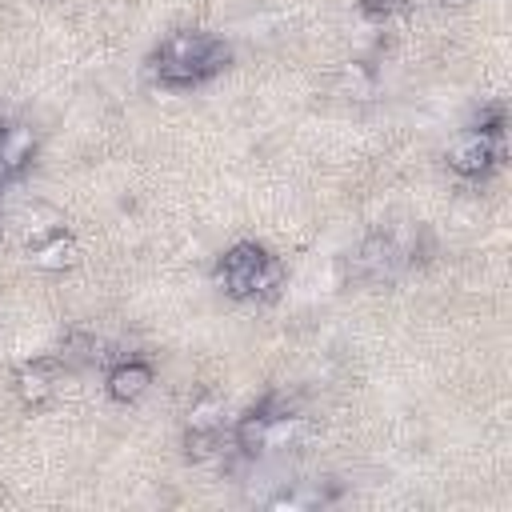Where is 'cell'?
<instances>
[{"mask_svg": "<svg viewBox=\"0 0 512 512\" xmlns=\"http://www.w3.org/2000/svg\"><path fill=\"white\" fill-rule=\"evenodd\" d=\"M232 60V48L208 32H172L156 56H152V72L164 88H196L204 80H212L216 72H224Z\"/></svg>", "mask_w": 512, "mask_h": 512, "instance_id": "obj_1", "label": "cell"}, {"mask_svg": "<svg viewBox=\"0 0 512 512\" xmlns=\"http://www.w3.org/2000/svg\"><path fill=\"white\" fill-rule=\"evenodd\" d=\"M228 296H272L280 288V264L260 244H232L216 264Z\"/></svg>", "mask_w": 512, "mask_h": 512, "instance_id": "obj_2", "label": "cell"}, {"mask_svg": "<svg viewBox=\"0 0 512 512\" xmlns=\"http://www.w3.org/2000/svg\"><path fill=\"white\" fill-rule=\"evenodd\" d=\"M412 260H416V244H408L404 232H376L356 252V276L360 280H372V284H388Z\"/></svg>", "mask_w": 512, "mask_h": 512, "instance_id": "obj_3", "label": "cell"}, {"mask_svg": "<svg viewBox=\"0 0 512 512\" xmlns=\"http://www.w3.org/2000/svg\"><path fill=\"white\" fill-rule=\"evenodd\" d=\"M500 160H504V136H492V132H480V128H468L448 148V168L460 172V176H484Z\"/></svg>", "mask_w": 512, "mask_h": 512, "instance_id": "obj_4", "label": "cell"}, {"mask_svg": "<svg viewBox=\"0 0 512 512\" xmlns=\"http://www.w3.org/2000/svg\"><path fill=\"white\" fill-rule=\"evenodd\" d=\"M284 420V412H280V404H276V396H268V400H260L256 408H248L244 416H240V424H236V448L240 452H260L264 444H268V436H272V428Z\"/></svg>", "mask_w": 512, "mask_h": 512, "instance_id": "obj_5", "label": "cell"}, {"mask_svg": "<svg viewBox=\"0 0 512 512\" xmlns=\"http://www.w3.org/2000/svg\"><path fill=\"white\" fill-rule=\"evenodd\" d=\"M36 156V132L24 124H0V180L20 176Z\"/></svg>", "mask_w": 512, "mask_h": 512, "instance_id": "obj_6", "label": "cell"}, {"mask_svg": "<svg viewBox=\"0 0 512 512\" xmlns=\"http://www.w3.org/2000/svg\"><path fill=\"white\" fill-rule=\"evenodd\" d=\"M56 380H60V360L44 356V360H32L16 372V392L24 404H44L56 392Z\"/></svg>", "mask_w": 512, "mask_h": 512, "instance_id": "obj_7", "label": "cell"}, {"mask_svg": "<svg viewBox=\"0 0 512 512\" xmlns=\"http://www.w3.org/2000/svg\"><path fill=\"white\" fill-rule=\"evenodd\" d=\"M28 260H32L36 268H44V272H64V268H72V264L80 260V248H76L72 236L52 232V236L28 244Z\"/></svg>", "mask_w": 512, "mask_h": 512, "instance_id": "obj_8", "label": "cell"}, {"mask_svg": "<svg viewBox=\"0 0 512 512\" xmlns=\"http://www.w3.org/2000/svg\"><path fill=\"white\" fill-rule=\"evenodd\" d=\"M148 384H152V368H148L144 360H124V364H116V368L108 372V396H112L116 404L140 400V396L148 392Z\"/></svg>", "mask_w": 512, "mask_h": 512, "instance_id": "obj_9", "label": "cell"}, {"mask_svg": "<svg viewBox=\"0 0 512 512\" xmlns=\"http://www.w3.org/2000/svg\"><path fill=\"white\" fill-rule=\"evenodd\" d=\"M220 412H224V404H220L216 396H204V400L192 404L188 428H220Z\"/></svg>", "mask_w": 512, "mask_h": 512, "instance_id": "obj_10", "label": "cell"}, {"mask_svg": "<svg viewBox=\"0 0 512 512\" xmlns=\"http://www.w3.org/2000/svg\"><path fill=\"white\" fill-rule=\"evenodd\" d=\"M396 8H404V0H360V12L380 20V16H392Z\"/></svg>", "mask_w": 512, "mask_h": 512, "instance_id": "obj_11", "label": "cell"}]
</instances>
